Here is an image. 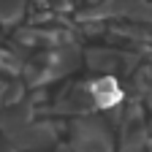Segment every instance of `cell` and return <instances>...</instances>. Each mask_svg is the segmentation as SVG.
I'll list each match as a JSON object with an SVG mask.
<instances>
[{"label":"cell","instance_id":"obj_1","mask_svg":"<svg viewBox=\"0 0 152 152\" xmlns=\"http://www.w3.org/2000/svg\"><path fill=\"white\" fill-rule=\"evenodd\" d=\"M92 98L98 106H109L120 98V90H117V82L114 79H98L92 84Z\"/></svg>","mask_w":152,"mask_h":152}]
</instances>
